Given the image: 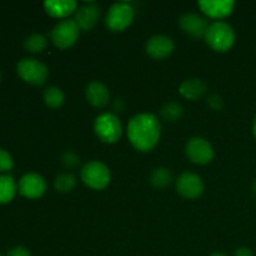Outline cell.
Listing matches in <instances>:
<instances>
[{
  "label": "cell",
  "instance_id": "cell-1",
  "mask_svg": "<svg viewBox=\"0 0 256 256\" xmlns=\"http://www.w3.org/2000/svg\"><path fill=\"white\" fill-rule=\"evenodd\" d=\"M162 135V124L154 114H138L128 125V138L136 150L152 152L158 145Z\"/></svg>",
  "mask_w": 256,
  "mask_h": 256
},
{
  "label": "cell",
  "instance_id": "cell-2",
  "mask_svg": "<svg viewBox=\"0 0 256 256\" xmlns=\"http://www.w3.org/2000/svg\"><path fill=\"white\" fill-rule=\"evenodd\" d=\"M204 39L212 50L218 52H226L234 46L235 32L228 22H215L210 24Z\"/></svg>",
  "mask_w": 256,
  "mask_h": 256
},
{
  "label": "cell",
  "instance_id": "cell-3",
  "mask_svg": "<svg viewBox=\"0 0 256 256\" xmlns=\"http://www.w3.org/2000/svg\"><path fill=\"white\" fill-rule=\"evenodd\" d=\"M94 130L99 140L105 144H115L122 135V126L119 118L112 112L99 115L95 120Z\"/></svg>",
  "mask_w": 256,
  "mask_h": 256
},
{
  "label": "cell",
  "instance_id": "cell-4",
  "mask_svg": "<svg viewBox=\"0 0 256 256\" xmlns=\"http://www.w3.org/2000/svg\"><path fill=\"white\" fill-rule=\"evenodd\" d=\"M82 180L92 190H102L110 184L112 174L109 168L100 162H90L82 168Z\"/></svg>",
  "mask_w": 256,
  "mask_h": 256
},
{
  "label": "cell",
  "instance_id": "cell-5",
  "mask_svg": "<svg viewBox=\"0 0 256 256\" xmlns=\"http://www.w3.org/2000/svg\"><path fill=\"white\" fill-rule=\"evenodd\" d=\"M52 42L59 49L64 50L72 48L80 36V28L75 20L65 19L60 22L52 30Z\"/></svg>",
  "mask_w": 256,
  "mask_h": 256
},
{
  "label": "cell",
  "instance_id": "cell-6",
  "mask_svg": "<svg viewBox=\"0 0 256 256\" xmlns=\"http://www.w3.org/2000/svg\"><path fill=\"white\" fill-rule=\"evenodd\" d=\"M18 74L28 84L42 86L46 82L49 76V70L42 62L35 59L20 60L16 66Z\"/></svg>",
  "mask_w": 256,
  "mask_h": 256
},
{
  "label": "cell",
  "instance_id": "cell-7",
  "mask_svg": "<svg viewBox=\"0 0 256 256\" xmlns=\"http://www.w3.org/2000/svg\"><path fill=\"white\" fill-rule=\"evenodd\" d=\"M134 9L128 2H116L106 15V26L115 32H124L134 22Z\"/></svg>",
  "mask_w": 256,
  "mask_h": 256
},
{
  "label": "cell",
  "instance_id": "cell-8",
  "mask_svg": "<svg viewBox=\"0 0 256 256\" xmlns=\"http://www.w3.org/2000/svg\"><path fill=\"white\" fill-rule=\"evenodd\" d=\"M188 159L196 165H206L214 159V148L204 138H192L188 142L186 148Z\"/></svg>",
  "mask_w": 256,
  "mask_h": 256
},
{
  "label": "cell",
  "instance_id": "cell-9",
  "mask_svg": "<svg viewBox=\"0 0 256 256\" xmlns=\"http://www.w3.org/2000/svg\"><path fill=\"white\" fill-rule=\"evenodd\" d=\"M176 190L185 199L194 200L202 196L204 192V182L199 175L186 172L176 180Z\"/></svg>",
  "mask_w": 256,
  "mask_h": 256
},
{
  "label": "cell",
  "instance_id": "cell-10",
  "mask_svg": "<svg viewBox=\"0 0 256 256\" xmlns=\"http://www.w3.org/2000/svg\"><path fill=\"white\" fill-rule=\"evenodd\" d=\"M179 24L182 32L189 35V36H192V39L205 38L208 29L210 26L206 18L200 16L198 14H192V12L182 15L179 20Z\"/></svg>",
  "mask_w": 256,
  "mask_h": 256
},
{
  "label": "cell",
  "instance_id": "cell-11",
  "mask_svg": "<svg viewBox=\"0 0 256 256\" xmlns=\"http://www.w3.org/2000/svg\"><path fill=\"white\" fill-rule=\"evenodd\" d=\"M46 192V182L39 174L24 175L19 182V192L28 199H40Z\"/></svg>",
  "mask_w": 256,
  "mask_h": 256
},
{
  "label": "cell",
  "instance_id": "cell-12",
  "mask_svg": "<svg viewBox=\"0 0 256 256\" xmlns=\"http://www.w3.org/2000/svg\"><path fill=\"white\" fill-rule=\"evenodd\" d=\"M198 5L208 18L216 19L219 22L232 15L235 8V2L232 0H215V2L204 0V2H198Z\"/></svg>",
  "mask_w": 256,
  "mask_h": 256
},
{
  "label": "cell",
  "instance_id": "cell-13",
  "mask_svg": "<svg viewBox=\"0 0 256 256\" xmlns=\"http://www.w3.org/2000/svg\"><path fill=\"white\" fill-rule=\"evenodd\" d=\"M174 49V42L165 35H155V36L150 38L146 42L148 55L155 60L166 59L172 54Z\"/></svg>",
  "mask_w": 256,
  "mask_h": 256
},
{
  "label": "cell",
  "instance_id": "cell-14",
  "mask_svg": "<svg viewBox=\"0 0 256 256\" xmlns=\"http://www.w3.org/2000/svg\"><path fill=\"white\" fill-rule=\"evenodd\" d=\"M100 18V8L98 4H86L78 8L75 12V22L79 25L80 30L84 32H90L94 29L96 25L98 20Z\"/></svg>",
  "mask_w": 256,
  "mask_h": 256
},
{
  "label": "cell",
  "instance_id": "cell-15",
  "mask_svg": "<svg viewBox=\"0 0 256 256\" xmlns=\"http://www.w3.org/2000/svg\"><path fill=\"white\" fill-rule=\"evenodd\" d=\"M44 8L50 16L65 19L76 12L78 4L74 0H48L44 2Z\"/></svg>",
  "mask_w": 256,
  "mask_h": 256
},
{
  "label": "cell",
  "instance_id": "cell-16",
  "mask_svg": "<svg viewBox=\"0 0 256 256\" xmlns=\"http://www.w3.org/2000/svg\"><path fill=\"white\" fill-rule=\"evenodd\" d=\"M86 99L94 108L106 106L110 100V92L106 85L100 82H92L86 88Z\"/></svg>",
  "mask_w": 256,
  "mask_h": 256
},
{
  "label": "cell",
  "instance_id": "cell-17",
  "mask_svg": "<svg viewBox=\"0 0 256 256\" xmlns=\"http://www.w3.org/2000/svg\"><path fill=\"white\" fill-rule=\"evenodd\" d=\"M206 84H205L202 80L200 79H190L185 80L182 85H180V94H182V98L188 100H192V102H195V100L202 99V96L206 92Z\"/></svg>",
  "mask_w": 256,
  "mask_h": 256
},
{
  "label": "cell",
  "instance_id": "cell-18",
  "mask_svg": "<svg viewBox=\"0 0 256 256\" xmlns=\"http://www.w3.org/2000/svg\"><path fill=\"white\" fill-rule=\"evenodd\" d=\"M16 182L10 175H0V205L8 204L16 195Z\"/></svg>",
  "mask_w": 256,
  "mask_h": 256
},
{
  "label": "cell",
  "instance_id": "cell-19",
  "mask_svg": "<svg viewBox=\"0 0 256 256\" xmlns=\"http://www.w3.org/2000/svg\"><path fill=\"white\" fill-rule=\"evenodd\" d=\"M172 182V174L166 168H156L150 175V182L156 189H165Z\"/></svg>",
  "mask_w": 256,
  "mask_h": 256
},
{
  "label": "cell",
  "instance_id": "cell-20",
  "mask_svg": "<svg viewBox=\"0 0 256 256\" xmlns=\"http://www.w3.org/2000/svg\"><path fill=\"white\" fill-rule=\"evenodd\" d=\"M44 102L52 109H59L65 102V95L60 88L50 86L44 92Z\"/></svg>",
  "mask_w": 256,
  "mask_h": 256
},
{
  "label": "cell",
  "instance_id": "cell-21",
  "mask_svg": "<svg viewBox=\"0 0 256 256\" xmlns=\"http://www.w3.org/2000/svg\"><path fill=\"white\" fill-rule=\"evenodd\" d=\"M25 49L32 54H40L44 52L48 46V40L42 34H32L28 36L24 42Z\"/></svg>",
  "mask_w": 256,
  "mask_h": 256
},
{
  "label": "cell",
  "instance_id": "cell-22",
  "mask_svg": "<svg viewBox=\"0 0 256 256\" xmlns=\"http://www.w3.org/2000/svg\"><path fill=\"white\" fill-rule=\"evenodd\" d=\"M182 114H184V109L178 102H168L162 109V119L168 122H176L178 120L182 119Z\"/></svg>",
  "mask_w": 256,
  "mask_h": 256
},
{
  "label": "cell",
  "instance_id": "cell-23",
  "mask_svg": "<svg viewBox=\"0 0 256 256\" xmlns=\"http://www.w3.org/2000/svg\"><path fill=\"white\" fill-rule=\"evenodd\" d=\"M54 186L59 192L66 194V192H72L75 189V186H76V178L72 174H60L59 176L55 178Z\"/></svg>",
  "mask_w": 256,
  "mask_h": 256
},
{
  "label": "cell",
  "instance_id": "cell-24",
  "mask_svg": "<svg viewBox=\"0 0 256 256\" xmlns=\"http://www.w3.org/2000/svg\"><path fill=\"white\" fill-rule=\"evenodd\" d=\"M14 168V160L12 155L0 149V172H8Z\"/></svg>",
  "mask_w": 256,
  "mask_h": 256
},
{
  "label": "cell",
  "instance_id": "cell-25",
  "mask_svg": "<svg viewBox=\"0 0 256 256\" xmlns=\"http://www.w3.org/2000/svg\"><path fill=\"white\" fill-rule=\"evenodd\" d=\"M62 162L65 168H69V169H74L78 165L80 164V158L78 156L75 152H66L62 154Z\"/></svg>",
  "mask_w": 256,
  "mask_h": 256
},
{
  "label": "cell",
  "instance_id": "cell-26",
  "mask_svg": "<svg viewBox=\"0 0 256 256\" xmlns=\"http://www.w3.org/2000/svg\"><path fill=\"white\" fill-rule=\"evenodd\" d=\"M208 105L212 110H222L224 108V100H222V98L220 95L212 94L208 98Z\"/></svg>",
  "mask_w": 256,
  "mask_h": 256
},
{
  "label": "cell",
  "instance_id": "cell-27",
  "mask_svg": "<svg viewBox=\"0 0 256 256\" xmlns=\"http://www.w3.org/2000/svg\"><path fill=\"white\" fill-rule=\"evenodd\" d=\"M8 256H32L29 250L24 246H16L12 248V250H9Z\"/></svg>",
  "mask_w": 256,
  "mask_h": 256
},
{
  "label": "cell",
  "instance_id": "cell-28",
  "mask_svg": "<svg viewBox=\"0 0 256 256\" xmlns=\"http://www.w3.org/2000/svg\"><path fill=\"white\" fill-rule=\"evenodd\" d=\"M235 256H254V252L249 248H240L235 252Z\"/></svg>",
  "mask_w": 256,
  "mask_h": 256
},
{
  "label": "cell",
  "instance_id": "cell-29",
  "mask_svg": "<svg viewBox=\"0 0 256 256\" xmlns=\"http://www.w3.org/2000/svg\"><path fill=\"white\" fill-rule=\"evenodd\" d=\"M115 110L116 112H122V109H124V102H122V99H116V102H115Z\"/></svg>",
  "mask_w": 256,
  "mask_h": 256
},
{
  "label": "cell",
  "instance_id": "cell-30",
  "mask_svg": "<svg viewBox=\"0 0 256 256\" xmlns=\"http://www.w3.org/2000/svg\"><path fill=\"white\" fill-rule=\"evenodd\" d=\"M254 135H255V139H256V118L254 120Z\"/></svg>",
  "mask_w": 256,
  "mask_h": 256
},
{
  "label": "cell",
  "instance_id": "cell-31",
  "mask_svg": "<svg viewBox=\"0 0 256 256\" xmlns=\"http://www.w3.org/2000/svg\"><path fill=\"white\" fill-rule=\"evenodd\" d=\"M252 190H254V194L256 195V182H254V186H252Z\"/></svg>",
  "mask_w": 256,
  "mask_h": 256
},
{
  "label": "cell",
  "instance_id": "cell-32",
  "mask_svg": "<svg viewBox=\"0 0 256 256\" xmlns=\"http://www.w3.org/2000/svg\"><path fill=\"white\" fill-rule=\"evenodd\" d=\"M212 256H226V255H224V254H219V252H216V254H212Z\"/></svg>",
  "mask_w": 256,
  "mask_h": 256
},
{
  "label": "cell",
  "instance_id": "cell-33",
  "mask_svg": "<svg viewBox=\"0 0 256 256\" xmlns=\"http://www.w3.org/2000/svg\"><path fill=\"white\" fill-rule=\"evenodd\" d=\"M0 82H2V74H0Z\"/></svg>",
  "mask_w": 256,
  "mask_h": 256
},
{
  "label": "cell",
  "instance_id": "cell-34",
  "mask_svg": "<svg viewBox=\"0 0 256 256\" xmlns=\"http://www.w3.org/2000/svg\"><path fill=\"white\" fill-rule=\"evenodd\" d=\"M0 256H2V255H0Z\"/></svg>",
  "mask_w": 256,
  "mask_h": 256
}]
</instances>
